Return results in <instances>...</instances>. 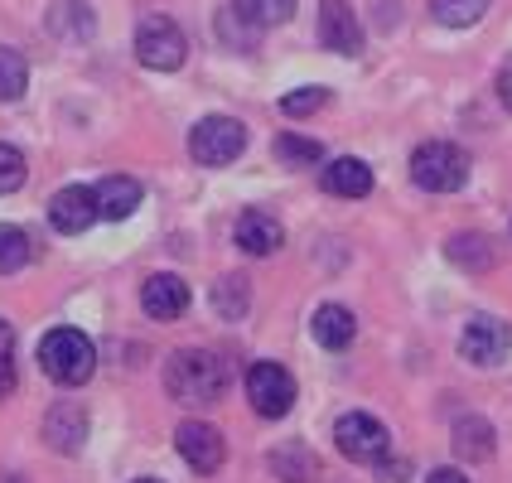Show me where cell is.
<instances>
[{
    "label": "cell",
    "instance_id": "9",
    "mask_svg": "<svg viewBox=\"0 0 512 483\" xmlns=\"http://www.w3.org/2000/svg\"><path fill=\"white\" fill-rule=\"evenodd\" d=\"M174 450L179 459L194 469V474H218L223 469V459H228V440H223V430L208 426V421H184V426L174 430Z\"/></svg>",
    "mask_w": 512,
    "mask_h": 483
},
{
    "label": "cell",
    "instance_id": "8",
    "mask_svg": "<svg viewBox=\"0 0 512 483\" xmlns=\"http://www.w3.org/2000/svg\"><path fill=\"white\" fill-rule=\"evenodd\" d=\"M508 353H512V329L503 319L479 314V319L464 324V334H459V358H464V363H474V368H498V363H508Z\"/></svg>",
    "mask_w": 512,
    "mask_h": 483
},
{
    "label": "cell",
    "instance_id": "15",
    "mask_svg": "<svg viewBox=\"0 0 512 483\" xmlns=\"http://www.w3.org/2000/svg\"><path fill=\"white\" fill-rule=\"evenodd\" d=\"M285 242V228L271 218V213H261V208H247L242 218H237V247L247 256H276Z\"/></svg>",
    "mask_w": 512,
    "mask_h": 483
},
{
    "label": "cell",
    "instance_id": "24",
    "mask_svg": "<svg viewBox=\"0 0 512 483\" xmlns=\"http://www.w3.org/2000/svg\"><path fill=\"white\" fill-rule=\"evenodd\" d=\"M488 5L493 0H430V15H435V25L445 29H469L488 15Z\"/></svg>",
    "mask_w": 512,
    "mask_h": 483
},
{
    "label": "cell",
    "instance_id": "5",
    "mask_svg": "<svg viewBox=\"0 0 512 483\" xmlns=\"http://www.w3.org/2000/svg\"><path fill=\"white\" fill-rule=\"evenodd\" d=\"M247 150V126L237 116H203L199 126L189 131V155L199 165H232L237 155Z\"/></svg>",
    "mask_w": 512,
    "mask_h": 483
},
{
    "label": "cell",
    "instance_id": "4",
    "mask_svg": "<svg viewBox=\"0 0 512 483\" xmlns=\"http://www.w3.org/2000/svg\"><path fill=\"white\" fill-rule=\"evenodd\" d=\"M136 58H141L150 73H174L189 58V39L165 15H145L141 25H136Z\"/></svg>",
    "mask_w": 512,
    "mask_h": 483
},
{
    "label": "cell",
    "instance_id": "2",
    "mask_svg": "<svg viewBox=\"0 0 512 483\" xmlns=\"http://www.w3.org/2000/svg\"><path fill=\"white\" fill-rule=\"evenodd\" d=\"M39 368L58 387H83L92 368H97V348L83 329H49L39 339Z\"/></svg>",
    "mask_w": 512,
    "mask_h": 483
},
{
    "label": "cell",
    "instance_id": "18",
    "mask_svg": "<svg viewBox=\"0 0 512 483\" xmlns=\"http://www.w3.org/2000/svg\"><path fill=\"white\" fill-rule=\"evenodd\" d=\"M450 445H455V455L464 464H484L498 450V435H493V426H488L484 416H459L455 430H450Z\"/></svg>",
    "mask_w": 512,
    "mask_h": 483
},
{
    "label": "cell",
    "instance_id": "33",
    "mask_svg": "<svg viewBox=\"0 0 512 483\" xmlns=\"http://www.w3.org/2000/svg\"><path fill=\"white\" fill-rule=\"evenodd\" d=\"M498 102L512 112V58H503V68H498Z\"/></svg>",
    "mask_w": 512,
    "mask_h": 483
},
{
    "label": "cell",
    "instance_id": "31",
    "mask_svg": "<svg viewBox=\"0 0 512 483\" xmlns=\"http://www.w3.org/2000/svg\"><path fill=\"white\" fill-rule=\"evenodd\" d=\"M15 392V334L0 324V397Z\"/></svg>",
    "mask_w": 512,
    "mask_h": 483
},
{
    "label": "cell",
    "instance_id": "23",
    "mask_svg": "<svg viewBox=\"0 0 512 483\" xmlns=\"http://www.w3.org/2000/svg\"><path fill=\"white\" fill-rule=\"evenodd\" d=\"M213 310L223 314L228 324H237V319H247V310H252V285H247V276H223V281L213 285Z\"/></svg>",
    "mask_w": 512,
    "mask_h": 483
},
{
    "label": "cell",
    "instance_id": "1",
    "mask_svg": "<svg viewBox=\"0 0 512 483\" xmlns=\"http://www.w3.org/2000/svg\"><path fill=\"white\" fill-rule=\"evenodd\" d=\"M228 387H232L228 358H218L208 348H179L165 363V392L174 401H184V406H213V401L228 397Z\"/></svg>",
    "mask_w": 512,
    "mask_h": 483
},
{
    "label": "cell",
    "instance_id": "21",
    "mask_svg": "<svg viewBox=\"0 0 512 483\" xmlns=\"http://www.w3.org/2000/svg\"><path fill=\"white\" fill-rule=\"evenodd\" d=\"M261 34H266V29L256 25V20L242 10V5H237V0L218 10V39H223L228 49H237V54H252L256 44H261Z\"/></svg>",
    "mask_w": 512,
    "mask_h": 483
},
{
    "label": "cell",
    "instance_id": "34",
    "mask_svg": "<svg viewBox=\"0 0 512 483\" xmlns=\"http://www.w3.org/2000/svg\"><path fill=\"white\" fill-rule=\"evenodd\" d=\"M426 483H469V474H459L455 464H440V469H430Z\"/></svg>",
    "mask_w": 512,
    "mask_h": 483
},
{
    "label": "cell",
    "instance_id": "12",
    "mask_svg": "<svg viewBox=\"0 0 512 483\" xmlns=\"http://www.w3.org/2000/svg\"><path fill=\"white\" fill-rule=\"evenodd\" d=\"M44 445L54 455H78L87 445V411L73 401H58L54 411L44 416Z\"/></svg>",
    "mask_w": 512,
    "mask_h": 483
},
{
    "label": "cell",
    "instance_id": "19",
    "mask_svg": "<svg viewBox=\"0 0 512 483\" xmlns=\"http://www.w3.org/2000/svg\"><path fill=\"white\" fill-rule=\"evenodd\" d=\"M141 184L131 179V174H112V179H102L97 184V213L107 218V223H126L136 208H141Z\"/></svg>",
    "mask_w": 512,
    "mask_h": 483
},
{
    "label": "cell",
    "instance_id": "6",
    "mask_svg": "<svg viewBox=\"0 0 512 483\" xmlns=\"http://www.w3.org/2000/svg\"><path fill=\"white\" fill-rule=\"evenodd\" d=\"M334 445L353 464H377V459H387V450H392V430L382 426L377 416H368V411H348V416L334 421Z\"/></svg>",
    "mask_w": 512,
    "mask_h": 483
},
{
    "label": "cell",
    "instance_id": "35",
    "mask_svg": "<svg viewBox=\"0 0 512 483\" xmlns=\"http://www.w3.org/2000/svg\"><path fill=\"white\" fill-rule=\"evenodd\" d=\"M136 483H160V479H136Z\"/></svg>",
    "mask_w": 512,
    "mask_h": 483
},
{
    "label": "cell",
    "instance_id": "13",
    "mask_svg": "<svg viewBox=\"0 0 512 483\" xmlns=\"http://www.w3.org/2000/svg\"><path fill=\"white\" fill-rule=\"evenodd\" d=\"M141 310L150 314V319H160V324H174L179 314L189 310V285L179 281V276H170V271L150 276V281L141 285Z\"/></svg>",
    "mask_w": 512,
    "mask_h": 483
},
{
    "label": "cell",
    "instance_id": "10",
    "mask_svg": "<svg viewBox=\"0 0 512 483\" xmlns=\"http://www.w3.org/2000/svg\"><path fill=\"white\" fill-rule=\"evenodd\" d=\"M319 44L343 58H353L363 49V25H358V10L348 0H324L319 5Z\"/></svg>",
    "mask_w": 512,
    "mask_h": 483
},
{
    "label": "cell",
    "instance_id": "27",
    "mask_svg": "<svg viewBox=\"0 0 512 483\" xmlns=\"http://www.w3.org/2000/svg\"><path fill=\"white\" fill-rule=\"evenodd\" d=\"M276 160L290 165V170H305V165H319V160H324V145L310 141V136L285 131V136H276Z\"/></svg>",
    "mask_w": 512,
    "mask_h": 483
},
{
    "label": "cell",
    "instance_id": "14",
    "mask_svg": "<svg viewBox=\"0 0 512 483\" xmlns=\"http://www.w3.org/2000/svg\"><path fill=\"white\" fill-rule=\"evenodd\" d=\"M44 25H49V34L63 39V44H87V39L97 34V15H92L87 0H54L49 15H44Z\"/></svg>",
    "mask_w": 512,
    "mask_h": 483
},
{
    "label": "cell",
    "instance_id": "28",
    "mask_svg": "<svg viewBox=\"0 0 512 483\" xmlns=\"http://www.w3.org/2000/svg\"><path fill=\"white\" fill-rule=\"evenodd\" d=\"M25 179H29L25 150H20V145H10V141H0V194H15Z\"/></svg>",
    "mask_w": 512,
    "mask_h": 483
},
{
    "label": "cell",
    "instance_id": "22",
    "mask_svg": "<svg viewBox=\"0 0 512 483\" xmlns=\"http://www.w3.org/2000/svg\"><path fill=\"white\" fill-rule=\"evenodd\" d=\"M445 256L455 261L459 271H474V276L493 271V261H498V252H493V242H488L484 232H459V237H450Z\"/></svg>",
    "mask_w": 512,
    "mask_h": 483
},
{
    "label": "cell",
    "instance_id": "20",
    "mask_svg": "<svg viewBox=\"0 0 512 483\" xmlns=\"http://www.w3.org/2000/svg\"><path fill=\"white\" fill-rule=\"evenodd\" d=\"M266 464H271V474L281 483H314V474H319V455H314L305 440H285V445H276V450L266 455Z\"/></svg>",
    "mask_w": 512,
    "mask_h": 483
},
{
    "label": "cell",
    "instance_id": "11",
    "mask_svg": "<svg viewBox=\"0 0 512 483\" xmlns=\"http://www.w3.org/2000/svg\"><path fill=\"white\" fill-rule=\"evenodd\" d=\"M102 213H97V189H87V184H68V189H58L54 199H49V223H54L63 237H78L97 223Z\"/></svg>",
    "mask_w": 512,
    "mask_h": 483
},
{
    "label": "cell",
    "instance_id": "26",
    "mask_svg": "<svg viewBox=\"0 0 512 483\" xmlns=\"http://www.w3.org/2000/svg\"><path fill=\"white\" fill-rule=\"evenodd\" d=\"M34 247H29V232L15 228V223H0V276H15L25 271Z\"/></svg>",
    "mask_w": 512,
    "mask_h": 483
},
{
    "label": "cell",
    "instance_id": "17",
    "mask_svg": "<svg viewBox=\"0 0 512 483\" xmlns=\"http://www.w3.org/2000/svg\"><path fill=\"white\" fill-rule=\"evenodd\" d=\"M324 189L334 199H368L372 194V170L358 160V155H339L324 165Z\"/></svg>",
    "mask_w": 512,
    "mask_h": 483
},
{
    "label": "cell",
    "instance_id": "7",
    "mask_svg": "<svg viewBox=\"0 0 512 483\" xmlns=\"http://www.w3.org/2000/svg\"><path fill=\"white\" fill-rule=\"evenodd\" d=\"M247 401H252V411L261 416V421H281V416H290V406H295V377L281 368V363H252L247 368Z\"/></svg>",
    "mask_w": 512,
    "mask_h": 483
},
{
    "label": "cell",
    "instance_id": "30",
    "mask_svg": "<svg viewBox=\"0 0 512 483\" xmlns=\"http://www.w3.org/2000/svg\"><path fill=\"white\" fill-rule=\"evenodd\" d=\"M319 107H329V87H300V92H285L281 97L285 116H314Z\"/></svg>",
    "mask_w": 512,
    "mask_h": 483
},
{
    "label": "cell",
    "instance_id": "32",
    "mask_svg": "<svg viewBox=\"0 0 512 483\" xmlns=\"http://www.w3.org/2000/svg\"><path fill=\"white\" fill-rule=\"evenodd\" d=\"M372 469H377V483H411V459H377V464H372Z\"/></svg>",
    "mask_w": 512,
    "mask_h": 483
},
{
    "label": "cell",
    "instance_id": "16",
    "mask_svg": "<svg viewBox=\"0 0 512 483\" xmlns=\"http://www.w3.org/2000/svg\"><path fill=\"white\" fill-rule=\"evenodd\" d=\"M310 334L319 348H329V353H343L348 343L358 339V319L348 305H319L310 319Z\"/></svg>",
    "mask_w": 512,
    "mask_h": 483
},
{
    "label": "cell",
    "instance_id": "3",
    "mask_svg": "<svg viewBox=\"0 0 512 483\" xmlns=\"http://www.w3.org/2000/svg\"><path fill=\"white\" fill-rule=\"evenodd\" d=\"M411 179L426 194H455L469 184V155L455 141H426L411 155Z\"/></svg>",
    "mask_w": 512,
    "mask_h": 483
},
{
    "label": "cell",
    "instance_id": "25",
    "mask_svg": "<svg viewBox=\"0 0 512 483\" xmlns=\"http://www.w3.org/2000/svg\"><path fill=\"white\" fill-rule=\"evenodd\" d=\"M29 87V63L20 49L0 44V102H20Z\"/></svg>",
    "mask_w": 512,
    "mask_h": 483
},
{
    "label": "cell",
    "instance_id": "29",
    "mask_svg": "<svg viewBox=\"0 0 512 483\" xmlns=\"http://www.w3.org/2000/svg\"><path fill=\"white\" fill-rule=\"evenodd\" d=\"M237 5H242L261 29H276V25H285V20L295 15V0H237Z\"/></svg>",
    "mask_w": 512,
    "mask_h": 483
}]
</instances>
